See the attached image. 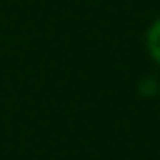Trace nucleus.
Wrapping results in <instances>:
<instances>
[{
    "label": "nucleus",
    "mask_w": 160,
    "mask_h": 160,
    "mask_svg": "<svg viewBox=\"0 0 160 160\" xmlns=\"http://www.w3.org/2000/svg\"><path fill=\"white\" fill-rule=\"evenodd\" d=\"M143 48H146V56L160 65V14L146 25V31H143Z\"/></svg>",
    "instance_id": "1"
}]
</instances>
